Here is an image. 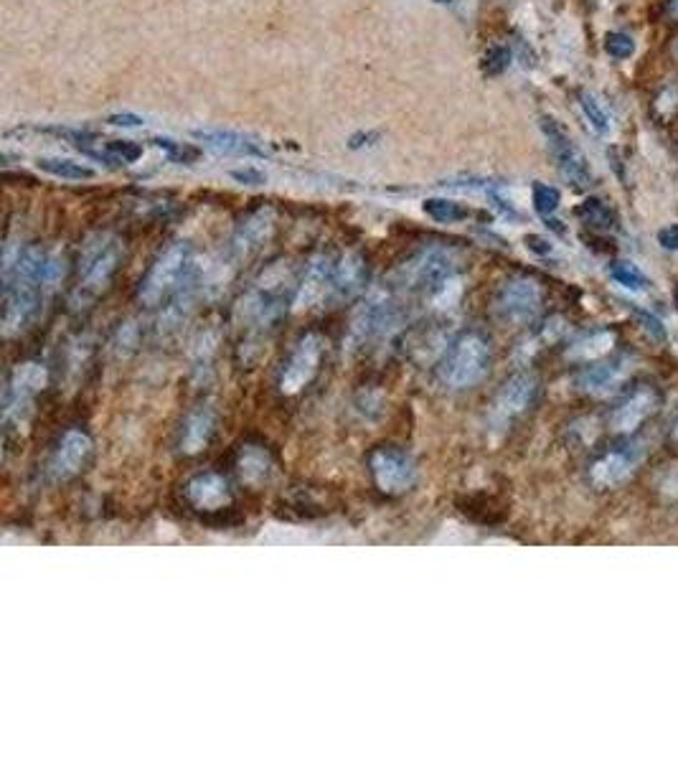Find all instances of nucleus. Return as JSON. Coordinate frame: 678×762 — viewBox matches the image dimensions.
<instances>
[{
    "instance_id": "1",
    "label": "nucleus",
    "mask_w": 678,
    "mask_h": 762,
    "mask_svg": "<svg viewBox=\"0 0 678 762\" xmlns=\"http://www.w3.org/2000/svg\"><path fill=\"white\" fill-rule=\"evenodd\" d=\"M46 252L36 244L8 254L3 267V295H6V313H3V336L13 338L31 323L44 293Z\"/></svg>"
},
{
    "instance_id": "2",
    "label": "nucleus",
    "mask_w": 678,
    "mask_h": 762,
    "mask_svg": "<svg viewBox=\"0 0 678 762\" xmlns=\"http://www.w3.org/2000/svg\"><path fill=\"white\" fill-rule=\"evenodd\" d=\"M122 262V242L110 234H97L84 244L82 262H79V285L74 288V310L89 308L110 288Z\"/></svg>"
},
{
    "instance_id": "3",
    "label": "nucleus",
    "mask_w": 678,
    "mask_h": 762,
    "mask_svg": "<svg viewBox=\"0 0 678 762\" xmlns=\"http://www.w3.org/2000/svg\"><path fill=\"white\" fill-rule=\"evenodd\" d=\"M491 359V343L486 336L463 333L445 354L440 376L452 389L478 387L491 371Z\"/></svg>"
},
{
    "instance_id": "4",
    "label": "nucleus",
    "mask_w": 678,
    "mask_h": 762,
    "mask_svg": "<svg viewBox=\"0 0 678 762\" xmlns=\"http://www.w3.org/2000/svg\"><path fill=\"white\" fill-rule=\"evenodd\" d=\"M455 252L447 247H427L409 257L397 272H394V285L409 293H430L445 285L450 277H455Z\"/></svg>"
},
{
    "instance_id": "5",
    "label": "nucleus",
    "mask_w": 678,
    "mask_h": 762,
    "mask_svg": "<svg viewBox=\"0 0 678 762\" xmlns=\"http://www.w3.org/2000/svg\"><path fill=\"white\" fill-rule=\"evenodd\" d=\"M193 270V254L191 247L186 242H176L168 249L158 254V260L153 262V267L148 270V275L143 277L138 288L140 303L145 305H158L168 298V295L178 293V288L183 285V280L188 277V272Z\"/></svg>"
},
{
    "instance_id": "6",
    "label": "nucleus",
    "mask_w": 678,
    "mask_h": 762,
    "mask_svg": "<svg viewBox=\"0 0 678 762\" xmlns=\"http://www.w3.org/2000/svg\"><path fill=\"white\" fill-rule=\"evenodd\" d=\"M46 381H49V374L36 361H26V364H18L13 369L6 387V407H3V417H6L8 425H26L31 412H34L36 394L44 392Z\"/></svg>"
},
{
    "instance_id": "7",
    "label": "nucleus",
    "mask_w": 678,
    "mask_h": 762,
    "mask_svg": "<svg viewBox=\"0 0 678 762\" xmlns=\"http://www.w3.org/2000/svg\"><path fill=\"white\" fill-rule=\"evenodd\" d=\"M541 130H544L546 140H549V148H552L559 173H562L574 188H590L592 183H595L592 168L590 163H587L585 153L579 150V145L567 135V130H564L557 120H552V117H544V120H541Z\"/></svg>"
},
{
    "instance_id": "8",
    "label": "nucleus",
    "mask_w": 678,
    "mask_h": 762,
    "mask_svg": "<svg viewBox=\"0 0 678 762\" xmlns=\"http://www.w3.org/2000/svg\"><path fill=\"white\" fill-rule=\"evenodd\" d=\"M369 468L376 488L386 496H402L417 481V465L412 455L399 448H376L369 458Z\"/></svg>"
},
{
    "instance_id": "9",
    "label": "nucleus",
    "mask_w": 678,
    "mask_h": 762,
    "mask_svg": "<svg viewBox=\"0 0 678 762\" xmlns=\"http://www.w3.org/2000/svg\"><path fill=\"white\" fill-rule=\"evenodd\" d=\"M541 300H544V293L534 277H511L503 282L496 298V310L506 323L526 326L539 315Z\"/></svg>"
},
{
    "instance_id": "10",
    "label": "nucleus",
    "mask_w": 678,
    "mask_h": 762,
    "mask_svg": "<svg viewBox=\"0 0 678 762\" xmlns=\"http://www.w3.org/2000/svg\"><path fill=\"white\" fill-rule=\"evenodd\" d=\"M323 348H326V341H323V336H318V333H308L305 338H300L298 346L293 348V354H290V359H287L285 369H282L280 374L282 394H298L308 387L320 369Z\"/></svg>"
},
{
    "instance_id": "11",
    "label": "nucleus",
    "mask_w": 678,
    "mask_h": 762,
    "mask_svg": "<svg viewBox=\"0 0 678 762\" xmlns=\"http://www.w3.org/2000/svg\"><path fill=\"white\" fill-rule=\"evenodd\" d=\"M89 455H92V440H89L87 432L82 430L64 432V437H61L59 445H56L54 458H51V465H49L51 478L59 483L79 475L84 465H87Z\"/></svg>"
},
{
    "instance_id": "12",
    "label": "nucleus",
    "mask_w": 678,
    "mask_h": 762,
    "mask_svg": "<svg viewBox=\"0 0 678 762\" xmlns=\"http://www.w3.org/2000/svg\"><path fill=\"white\" fill-rule=\"evenodd\" d=\"M536 397V379L531 374H513L511 379H506V384L501 387V392L496 394V402H493V420L508 425L511 420H516L519 415H524L526 409L531 407Z\"/></svg>"
},
{
    "instance_id": "13",
    "label": "nucleus",
    "mask_w": 678,
    "mask_h": 762,
    "mask_svg": "<svg viewBox=\"0 0 678 762\" xmlns=\"http://www.w3.org/2000/svg\"><path fill=\"white\" fill-rule=\"evenodd\" d=\"M275 232V211L257 209L237 227L232 237V254L237 260H247L257 249L265 247Z\"/></svg>"
},
{
    "instance_id": "14",
    "label": "nucleus",
    "mask_w": 678,
    "mask_h": 762,
    "mask_svg": "<svg viewBox=\"0 0 678 762\" xmlns=\"http://www.w3.org/2000/svg\"><path fill=\"white\" fill-rule=\"evenodd\" d=\"M183 493H186V501L196 511H221V508L232 503L229 483L219 473L193 475L191 481L186 483V488H183Z\"/></svg>"
},
{
    "instance_id": "15",
    "label": "nucleus",
    "mask_w": 678,
    "mask_h": 762,
    "mask_svg": "<svg viewBox=\"0 0 678 762\" xmlns=\"http://www.w3.org/2000/svg\"><path fill=\"white\" fill-rule=\"evenodd\" d=\"M643 460V453H635L633 448L630 450H618V453H607L605 458L597 460L592 465V483L597 488H612L620 486L623 481H628L630 473L638 468V463Z\"/></svg>"
},
{
    "instance_id": "16",
    "label": "nucleus",
    "mask_w": 678,
    "mask_h": 762,
    "mask_svg": "<svg viewBox=\"0 0 678 762\" xmlns=\"http://www.w3.org/2000/svg\"><path fill=\"white\" fill-rule=\"evenodd\" d=\"M333 280V265L328 257H318V260L310 262V267L305 270L303 282L298 285L293 295V310H308L318 303L326 290L331 288Z\"/></svg>"
},
{
    "instance_id": "17",
    "label": "nucleus",
    "mask_w": 678,
    "mask_h": 762,
    "mask_svg": "<svg viewBox=\"0 0 678 762\" xmlns=\"http://www.w3.org/2000/svg\"><path fill=\"white\" fill-rule=\"evenodd\" d=\"M216 430V412L209 404H201L186 417L183 422V435H181V453L183 455H196L201 450H206V445L211 442V435Z\"/></svg>"
},
{
    "instance_id": "18",
    "label": "nucleus",
    "mask_w": 678,
    "mask_h": 762,
    "mask_svg": "<svg viewBox=\"0 0 678 762\" xmlns=\"http://www.w3.org/2000/svg\"><path fill=\"white\" fill-rule=\"evenodd\" d=\"M364 282H366V262L359 252L343 254L341 262L333 265L331 290L336 293V298H353V295L364 290Z\"/></svg>"
},
{
    "instance_id": "19",
    "label": "nucleus",
    "mask_w": 678,
    "mask_h": 762,
    "mask_svg": "<svg viewBox=\"0 0 678 762\" xmlns=\"http://www.w3.org/2000/svg\"><path fill=\"white\" fill-rule=\"evenodd\" d=\"M239 481L249 488H260L270 481L272 458L260 445H244L237 455Z\"/></svg>"
},
{
    "instance_id": "20",
    "label": "nucleus",
    "mask_w": 678,
    "mask_h": 762,
    "mask_svg": "<svg viewBox=\"0 0 678 762\" xmlns=\"http://www.w3.org/2000/svg\"><path fill=\"white\" fill-rule=\"evenodd\" d=\"M193 138L204 143L206 148L224 155H265V150L247 135L232 133V130H193Z\"/></svg>"
},
{
    "instance_id": "21",
    "label": "nucleus",
    "mask_w": 678,
    "mask_h": 762,
    "mask_svg": "<svg viewBox=\"0 0 678 762\" xmlns=\"http://www.w3.org/2000/svg\"><path fill=\"white\" fill-rule=\"evenodd\" d=\"M653 409H656V397H653V392L640 389L633 397L625 399L618 407V412L612 415V430L633 432L635 427L643 425V420H648V417L653 415Z\"/></svg>"
},
{
    "instance_id": "22",
    "label": "nucleus",
    "mask_w": 678,
    "mask_h": 762,
    "mask_svg": "<svg viewBox=\"0 0 678 762\" xmlns=\"http://www.w3.org/2000/svg\"><path fill=\"white\" fill-rule=\"evenodd\" d=\"M625 376V366L623 361H615V364H597L590 366L587 371L579 374V389H585V392L592 394H605L610 392L615 384H620Z\"/></svg>"
},
{
    "instance_id": "23",
    "label": "nucleus",
    "mask_w": 678,
    "mask_h": 762,
    "mask_svg": "<svg viewBox=\"0 0 678 762\" xmlns=\"http://www.w3.org/2000/svg\"><path fill=\"white\" fill-rule=\"evenodd\" d=\"M36 166H39V171L61 178V181H92L94 178L92 168L82 166L77 161H69V158H39Z\"/></svg>"
},
{
    "instance_id": "24",
    "label": "nucleus",
    "mask_w": 678,
    "mask_h": 762,
    "mask_svg": "<svg viewBox=\"0 0 678 762\" xmlns=\"http://www.w3.org/2000/svg\"><path fill=\"white\" fill-rule=\"evenodd\" d=\"M612 346H615V336L607 331H600L592 333V336L579 338V341L569 348L567 356L577 361H595L600 359V356H605Z\"/></svg>"
},
{
    "instance_id": "25",
    "label": "nucleus",
    "mask_w": 678,
    "mask_h": 762,
    "mask_svg": "<svg viewBox=\"0 0 678 762\" xmlns=\"http://www.w3.org/2000/svg\"><path fill=\"white\" fill-rule=\"evenodd\" d=\"M422 209H425V214L430 216V219L440 221V224H458V221L468 219L470 214L463 204L450 199H427L425 204H422Z\"/></svg>"
},
{
    "instance_id": "26",
    "label": "nucleus",
    "mask_w": 678,
    "mask_h": 762,
    "mask_svg": "<svg viewBox=\"0 0 678 762\" xmlns=\"http://www.w3.org/2000/svg\"><path fill=\"white\" fill-rule=\"evenodd\" d=\"M610 275L612 280L618 282V285H623V288L628 290H635V293L648 288V277H645L638 267L630 265V262H612Z\"/></svg>"
},
{
    "instance_id": "27",
    "label": "nucleus",
    "mask_w": 678,
    "mask_h": 762,
    "mask_svg": "<svg viewBox=\"0 0 678 762\" xmlns=\"http://www.w3.org/2000/svg\"><path fill=\"white\" fill-rule=\"evenodd\" d=\"M577 214L582 216V221H585V224H590V227H595V229H610L612 227V211L607 209L605 201H600V199H587L585 204L579 206Z\"/></svg>"
},
{
    "instance_id": "28",
    "label": "nucleus",
    "mask_w": 678,
    "mask_h": 762,
    "mask_svg": "<svg viewBox=\"0 0 678 762\" xmlns=\"http://www.w3.org/2000/svg\"><path fill=\"white\" fill-rule=\"evenodd\" d=\"M153 145L160 150H166L171 161L186 163V166L188 163H196L201 158V150L196 148V145L178 143V140H171V138H155Z\"/></svg>"
},
{
    "instance_id": "29",
    "label": "nucleus",
    "mask_w": 678,
    "mask_h": 762,
    "mask_svg": "<svg viewBox=\"0 0 678 762\" xmlns=\"http://www.w3.org/2000/svg\"><path fill=\"white\" fill-rule=\"evenodd\" d=\"M579 105H582V110H585L587 120H590V125L595 127L597 133L605 135L607 130H610V117H607L605 107L597 102L595 94L590 92H579Z\"/></svg>"
},
{
    "instance_id": "30",
    "label": "nucleus",
    "mask_w": 678,
    "mask_h": 762,
    "mask_svg": "<svg viewBox=\"0 0 678 762\" xmlns=\"http://www.w3.org/2000/svg\"><path fill=\"white\" fill-rule=\"evenodd\" d=\"M105 155L110 163H135L143 155V145L133 140H110L105 145Z\"/></svg>"
},
{
    "instance_id": "31",
    "label": "nucleus",
    "mask_w": 678,
    "mask_h": 762,
    "mask_svg": "<svg viewBox=\"0 0 678 762\" xmlns=\"http://www.w3.org/2000/svg\"><path fill=\"white\" fill-rule=\"evenodd\" d=\"M534 209L539 211L541 216H552L554 211L559 209V201H562V194H559L554 186H546V183H534Z\"/></svg>"
},
{
    "instance_id": "32",
    "label": "nucleus",
    "mask_w": 678,
    "mask_h": 762,
    "mask_svg": "<svg viewBox=\"0 0 678 762\" xmlns=\"http://www.w3.org/2000/svg\"><path fill=\"white\" fill-rule=\"evenodd\" d=\"M508 64H511V51L506 46H493V49H488L486 59H483V72L488 77H498V74L506 72Z\"/></svg>"
},
{
    "instance_id": "33",
    "label": "nucleus",
    "mask_w": 678,
    "mask_h": 762,
    "mask_svg": "<svg viewBox=\"0 0 678 762\" xmlns=\"http://www.w3.org/2000/svg\"><path fill=\"white\" fill-rule=\"evenodd\" d=\"M605 51L612 56V59H630L635 51V41L630 39L628 34H607L605 39Z\"/></svg>"
},
{
    "instance_id": "34",
    "label": "nucleus",
    "mask_w": 678,
    "mask_h": 762,
    "mask_svg": "<svg viewBox=\"0 0 678 762\" xmlns=\"http://www.w3.org/2000/svg\"><path fill=\"white\" fill-rule=\"evenodd\" d=\"M232 178L244 183V186H262V183H267V176L262 171H257V168H239V171H232Z\"/></svg>"
},
{
    "instance_id": "35",
    "label": "nucleus",
    "mask_w": 678,
    "mask_h": 762,
    "mask_svg": "<svg viewBox=\"0 0 678 762\" xmlns=\"http://www.w3.org/2000/svg\"><path fill=\"white\" fill-rule=\"evenodd\" d=\"M638 318L643 321V328L651 333V336L666 338V328H663V323L658 321V318H653V315H648V313H638Z\"/></svg>"
},
{
    "instance_id": "36",
    "label": "nucleus",
    "mask_w": 678,
    "mask_h": 762,
    "mask_svg": "<svg viewBox=\"0 0 678 762\" xmlns=\"http://www.w3.org/2000/svg\"><path fill=\"white\" fill-rule=\"evenodd\" d=\"M658 242H661L663 249H678V224L663 227L661 232H658Z\"/></svg>"
},
{
    "instance_id": "37",
    "label": "nucleus",
    "mask_w": 678,
    "mask_h": 762,
    "mask_svg": "<svg viewBox=\"0 0 678 762\" xmlns=\"http://www.w3.org/2000/svg\"><path fill=\"white\" fill-rule=\"evenodd\" d=\"M107 122H110V125H115V127H138V125H143V117H138V115H112Z\"/></svg>"
},
{
    "instance_id": "38",
    "label": "nucleus",
    "mask_w": 678,
    "mask_h": 762,
    "mask_svg": "<svg viewBox=\"0 0 678 762\" xmlns=\"http://www.w3.org/2000/svg\"><path fill=\"white\" fill-rule=\"evenodd\" d=\"M526 247H529L531 252H536V254H549V252H552V244L546 242V239L536 237V234L526 237Z\"/></svg>"
},
{
    "instance_id": "39",
    "label": "nucleus",
    "mask_w": 678,
    "mask_h": 762,
    "mask_svg": "<svg viewBox=\"0 0 678 762\" xmlns=\"http://www.w3.org/2000/svg\"><path fill=\"white\" fill-rule=\"evenodd\" d=\"M671 13L678 18V0H673V3H671Z\"/></svg>"
},
{
    "instance_id": "40",
    "label": "nucleus",
    "mask_w": 678,
    "mask_h": 762,
    "mask_svg": "<svg viewBox=\"0 0 678 762\" xmlns=\"http://www.w3.org/2000/svg\"><path fill=\"white\" fill-rule=\"evenodd\" d=\"M435 3H452V0H435Z\"/></svg>"
},
{
    "instance_id": "41",
    "label": "nucleus",
    "mask_w": 678,
    "mask_h": 762,
    "mask_svg": "<svg viewBox=\"0 0 678 762\" xmlns=\"http://www.w3.org/2000/svg\"><path fill=\"white\" fill-rule=\"evenodd\" d=\"M676 437H678V425H676Z\"/></svg>"
}]
</instances>
